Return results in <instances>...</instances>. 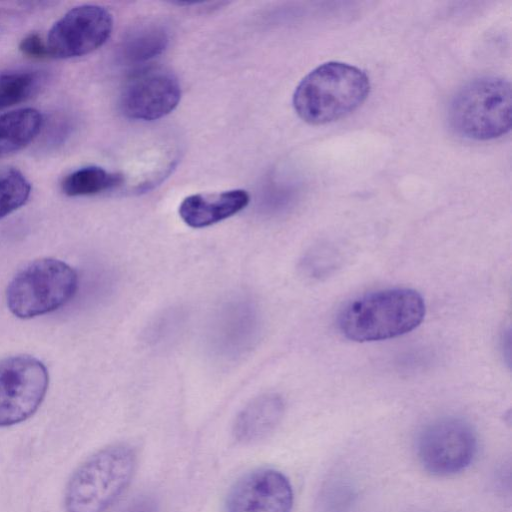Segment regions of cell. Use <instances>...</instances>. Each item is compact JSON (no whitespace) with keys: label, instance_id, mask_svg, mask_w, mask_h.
Masks as SVG:
<instances>
[{"label":"cell","instance_id":"8fae6325","mask_svg":"<svg viewBox=\"0 0 512 512\" xmlns=\"http://www.w3.org/2000/svg\"><path fill=\"white\" fill-rule=\"evenodd\" d=\"M249 200V194L242 189L193 194L181 202L179 215L188 226L204 228L235 215Z\"/></svg>","mask_w":512,"mask_h":512},{"label":"cell","instance_id":"d6986e66","mask_svg":"<svg viewBox=\"0 0 512 512\" xmlns=\"http://www.w3.org/2000/svg\"><path fill=\"white\" fill-rule=\"evenodd\" d=\"M19 50L23 55L34 59H43L49 55L47 44L36 33L25 36L19 44Z\"/></svg>","mask_w":512,"mask_h":512},{"label":"cell","instance_id":"ac0fdd59","mask_svg":"<svg viewBox=\"0 0 512 512\" xmlns=\"http://www.w3.org/2000/svg\"><path fill=\"white\" fill-rule=\"evenodd\" d=\"M340 261L336 248H315L306 259V269L312 277H326Z\"/></svg>","mask_w":512,"mask_h":512},{"label":"cell","instance_id":"3957f363","mask_svg":"<svg viewBox=\"0 0 512 512\" xmlns=\"http://www.w3.org/2000/svg\"><path fill=\"white\" fill-rule=\"evenodd\" d=\"M137 456L127 444L107 446L87 458L71 476L64 496L67 512H105L131 482Z\"/></svg>","mask_w":512,"mask_h":512},{"label":"cell","instance_id":"7c38bea8","mask_svg":"<svg viewBox=\"0 0 512 512\" xmlns=\"http://www.w3.org/2000/svg\"><path fill=\"white\" fill-rule=\"evenodd\" d=\"M283 413L284 402L279 395H262L239 413L234 424V436L244 443L260 440L274 430Z\"/></svg>","mask_w":512,"mask_h":512},{"label":"cell","instance_id":"e0dca14e","mask_svg":"<svg viewBox=\"0 0 512 512\" xmlns=\"http://www.w3.org/2000/svg\"><path fill=\"white\" fill-rule=\"evenodd\" d=\"M30 191V183L20 171L0 169V219L24 205Z\"/></svg>","mask_w":512,"mask_h":512},{"label":"cell","instance_id":"5bb4252c","mask_svg":"<svg viewBox=\"0 0 512 512\" xmlns=\"http://www.w3.org/2000/svg\"><path fill=\"white\" fill-rule=\"evenodd\" d=\"M43 123L34 108H20L0 114V158L26 147L38 135Z\"/></svg>","mask_w":512,"mask_h":512},{"label":"cell","instance_id":"7a4b0ae2","mask_svg":"<svg viewBox=\"0 0 512 512\" xmlns=\"http://www.w3.org/2000/svg\"><path fill=\"white\" fill-rule=\"evenodd\" d=\"M369 92V77L362 69L330 61L319 65L300 81L292 102L303 121L324 125L355 111Z\"/></svg>","mask_w":512,"mask_h":512},{"label":"cell","instance_id":"6da1fadb","mask_svg":"<svg viewBox=\"0 0 512 512\" xmlns=\"http://www.w3.org/2000/svg\"><path fill=\"white\" fill-rule=\"evenodd\" d=\"M423 297L410 288L370 292L348 302L337 326L347 339L372 342L395 338L418 327L425 316Z\"/></svg>","mask_w":512,"mask_h":512},{"label":"cell","instance_id":"4fadbf2b","mask_svg":"<svg viewBox=\"0 0 512 512\" xmlns=\"http://www.w3.org/2000/svg\"><path fill=\"white\" fill-rule=\"evenodd\" d=\"M168 42V32L163 25L155 22L142 23L125 34L119 54L125 63H144L160 55Z\"/></svg>","mask_w":512,"mask_h":512},{"label":"cell","instance_id":"9a60e30c","mask_svg":"<svg viewBox=\"0 0 512 512\" xmlns=\"http://www.w3.org/2000/svg\"><path fill=\"white\" fill-rule=\"evenodd\" d=\"M122 180V176L117 173L108 172L97 166H87L67 175L61 187L68 196H87L115 188Z\"/></svg>","mask_w":512,"mask_h":512},{"label":"cell","instance_id":"ffe728a7","mask_svg":"<svg viewBox=\"0 0 512 512\" xmlns=\"http://www.w3.org/2000/svg\"><path fill=\"white\" fill-rule=\"evenodd\" d=\"M122 512H158L155 501L147 496L134 499Z\"/></svg>","mask_w":512,"mask_h":512},{"label":"cell","instance_id":"2e32d148","mask_svg":"<svg viewBox=\"0 0 512 512\" xmlns=\"http://www.w3.org/2000/svg\"><path fill=\"white\" fill-rule=\"evenodd\" d=\"M37 71L0 73V110L21 103L35 95L44 83Z\"/></svg>","mask_w":512,"mask_h":512},{"label":"cell","instance_id":"8992f818","mask_svg":"<svg viewBox=\"0 0 512 512\" xmlns=\"http://www.w3.org/2000/svg\"><path fill=\"white\" fill-rule=\"evenodd\" d=\"M478 449L477 436L467 422L442 418L420 432L416 452L423 468L435 476L462 472L473 462Z\"/></svg>","mask_w":512,"mask_h":512},{"label":"cell","instance_id":"277c9868","mask_svg":"<svg viewBox=\"0 0 512 512\" xmlns=\"http://www.w3.org/2000/svg\"><path fill=\"white\" fill-rule=\"evenodd\" d=\"M451 129L461 137L487 141L511 129L512 89L499 76H482L461 87L448 107Z\"/></svg>","mask_w":512,"mask_h":512},{"label":"cell","instance_id":"52a82bcc","mask_svg":"<svg viewBox=\"0 0 512 512\" xmlns=\"http://www.w3.org/2000/svg\"><path fill=\"white\" fill-rule=\"evenodd\" d=\"M44 364L29 355L0 360V427L29 418L42 403L48 388Z\"/></svg>","mask_w":512,"mask_h":512},{"label":"cell","instance_id":"5b68a950","mask_svg":"<svg viewBox=\"0 0 512 512\" xmlns=\"http://www.w3.org/2000/svg\"><path fill=\"white\" fill-rule=\"evenodd\" d=\"M78 277L72 267L54 258L37 259L22 268L10 281L6 300L19 318L52 312L75 294Z\"/></svg>","mask_w":512,"mask_h":512},{"label":"cell","instance_id":"9c48e42d","mask_svg":"<svg viewBox=\"0 0 512 512\" xmlns=\"http://www.w3.org/2000/svg\"><path fill=\"white\" fill-rule=\"evenodd\" d=\"M112 28L113 18L106 8L93 4L74 7L50 29L49 55L69 59L89 54L108 40Z\"/></svg>","mask_w":512,"mask_h":512},{"label":"cell","instance_id":"ba28073f","mask_svg":"<svg viewBox=\"0 0 512 512\" xmlns=\"http://www.w3.org/2000/svg\"><path fill=\"white\" fill-rule=\"evenodd\" d=\"M181 98L178 78L169 69L149 65L135 70L120 93L123 114L134 120L153 121L171 113Z\"/></svg>","mask_w":512,"mask_h":512},{"label":"cell","instance_id":"30bf717a","mask_svg":"<svg viewBox=\"0 0 512 512\" xmlns=\"http://www.w3.org/2000/svg\"><path fill=\"white\" fill-rule=\"evenodd\" d=\"M293 490L281 472L262 468L239 479L226 500V512H291Z\"/></svg>","mask_w":512,"mask_h":512}]
</instances>
